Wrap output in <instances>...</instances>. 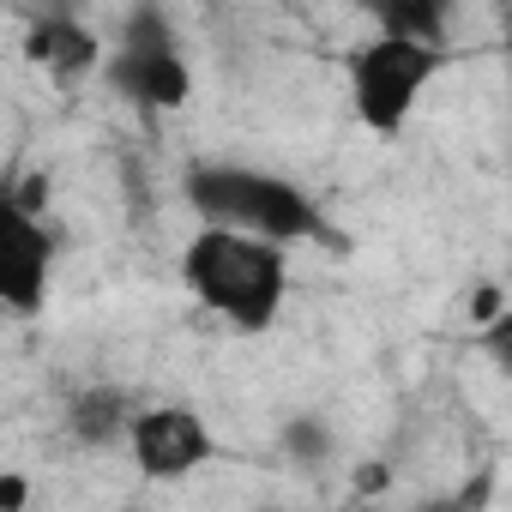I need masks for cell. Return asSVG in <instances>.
Listing matches in <instances>:
<instances>
[{"label": "cell", "mask_w": 512, "mask_h": 512, "mask_svg": "<svg viewBox=\"0 0 512 512\" xmlns=\"http://www.w3.org/2000/svg\"><path fill=\"white\" fill-rule=\"evenodd\" d=\"M103 85L121 103L151 109V115H169V109L193 103V67H187V55L175 43V25L157 7L127 13L115 49H103Z\"/></svg>", "instance_id": "4"}, {"label": "cell", "mask_w": 512, "mask_h": 512, "mask_svg": "<svg viewBox=\"0 0 512 512\" xmlns=\"http://www.w3.org/2000/svg\"><path fill=\"white\" fill-rule=\"evenodd\" d=\"M127 416H133V404H127V392H115V386H79V392L67 398V434H73L79 446H121Z\"/></svg>", "instance_id": "9"}, {"label": "cell", "mask_w": 512, "mask_h": 512, "mask_svg": "<svg viewBox=\"0 0 512 512\" xmlns=\"http://www.w3.org/2000/svg\"><path fill=\"white\" fill-rule=\"evenodd\" d=\"M181 290L241 338H266L290 302V253L229 229H193L181 247Z\"/></svg>", "instance_id": "1"}, {"label": "cell", "mask_w": 512, "mask_h": 512, "mask_svg": "<svg viewBox=\"0 0 512 512\" xmlns=\"http://www.w3.org/2000/svg\"><path fill=\"white\" fill-rule=\"evenodd\" d=\"M452 67V49H416V43H392V37H362L356 49H344V91H350V115L356 127H368L374 139H398L416 115V103L428 97V85Z\"/></svg>", "instance_id": "3"}, {"label": "cell", "mask_w": 512, "mask_h": 512, "mask_svg": "<svg viewBox=\"0 0 512 512\" xmlns=\"http://www.w3.org/2000/svg\"><path fill=\"white\" fill-rule=\"evenodd\" d=\"M25 506H31V482L7 470V476H0V512H25Z\"/></svg>", "instance_id": "12"}, {"label": "cell", "mask_w": 512, "mask_h": 512, "mask_svg": "<svg viewBox=\"0 0 512 512\" xmlns=\"http://www.w3.org/2000/svg\"><path fill=\"white\" fill-rule=\"evenodd\" d=\"M506 314H512V302H506V290H500V284H476V302H470V320H476V326L488 332V326H494V320H506Z\"/></svg>", "instance_id": "11"}, {"label": "cell", "mask_w": 512, "mask_h": 512, "mask_svg": "<svg viewBox=\"0 0 512 512\" xmlns=\"http://www.w3.org/2000/svg\"><path fill=\"white\" fill-rule=\"evenodd\" d=\"M356 482H362V488H368V494H374V488H386V470H380V464H374V470H368V464H362V470H356Z\"/></svg>", "instance_id": "13"}, {"label": "cell", "mask_w": 512, "mask_h": 512, "mask_svg": "<svg viewBox=\"0 0 512 512\" xmlns=\"http://www.w3.org/2000/svg\"><path fill=\"white\" fill-rule=\"evenodd\" d=\"M121 446H127V458H133V470L145 482H187L217 458V434L193 404H145V410H133Z\"/></svg>", "instance_id": "5"}, {"label": "cell", "mask_w": 512, "mask_h": 512, "mask_svg": "<svg viewBox=\"0 0 512 512\" xmlns=\"http://www.w3.org/2000/svg\"><path fill=\"white\" fill-rule=\"evenodd\" d=\"M25 55L43 73H55L61 85H79V79L103 73V37L91 25H79L73 13H43L31 25V37H25Z\"/></svg>", "instance_id": "7"}, {"label": "cell", "mask_w": 512, "mask_h": 512, "mask_svg": "<svg viewBox=\"0 0 512 512\" xmlns=\"http://www.w3.org/2000/svg\"><path fill=\"white\" fill-rule=\"evenodd\" d=\"M278 446H284L290 458H302V464H320V458L332 452V428H326L320 416H296V422L278 434Z\"/></svg>", "instance_id": "10"}, {"label": "cell", "mask_w": 512, "mask_h": 512, "mask_svg": "<svg viewBox=\"0 0 512 512\" xmlns=\"http://www.w3.org/2000/svg\"><path fill=\"white\" fill-rule=\"evenodd\" d=\"M55 229L43 211H31L19 193H0V308L37 314L55 284Z\"/></svg>", "instance_id": "6"}, {"label": "cell", "mask_w": 512, "mask_h": 512, "mask_svg": "<svg viewBox=\"0 0 512 512\" xmlns=\"http://www.w3.org/2000/svg\"><path fill=\"white\" fill-rule=\"evenodd\" d=\"M181 199L199 217V229H229V235H253L272 247H302L326 235V211L314 205V193L278 169H253V163H193L181 175Z\"/></svg>", "instance_id": "2"}, {"label": "cell", "mask_w": 512, "mask_h": 512, "mask_svg": "<svg viewBox=\"0 0 512 512\" xmlns=\"http://www.w3.org/2000/svg\"><path fill=\"white\" fill-rule=\"evenodd\" d=\"M368 19H374V37L416 43V49H452V7L446 0H374Z\"/></svg>", "instance_id": "8"}]
</instances>
